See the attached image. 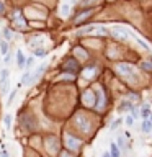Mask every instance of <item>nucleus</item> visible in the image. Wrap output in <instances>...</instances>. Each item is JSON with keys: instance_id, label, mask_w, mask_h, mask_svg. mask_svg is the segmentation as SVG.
<instances>
[{"instance_id": "16", "label": "nucleus", "mask_w": 152, "mask_h": 157, "mask_svg": "<svg viewBox=\"0 0 152 157\" xmlns=\"http://www.w3.org/2000/svg\"><path fill=\"white\" fill-rule=\"evenodd\" d=\"M134 120H136L134 116H127V118H126V124H127V126H132V124H134Z\"/></svg>"}, {"instance_id": "20", "label": "nucleus", "mask_w": 152, "mask_h": 157, "mask_svg": "<svg viewBox=\"0 0 152 157\" xmlns=\"http://www.w3.org/2000/svg\"><path fill=\"white\" fill-rule=\"evenodd\" d=\"M129 98H132V100H137V98H139V95H136V93H131V95H129Z\"/></svg>"}, {"instance_id": "17", "label": "nucleus", "mask_w": 152, "mask_h": 157, "mask_svg": "<svg viewBox=\"0 0 152 157\" xmlns=\"http://www.w3.org/2000/svg\"><path fill=\"white\" fill-rule=\"evenodd\" d=\"M15 95H17V90H13L12 93H10V97H8V105L13 102V98H15Z\"/></svg>"}, {"instance_id": "6", "label": "nucleus", "mask_w": 152, "mask_h": 157, "mask_svg": "<svg viewBox=\"0 0 152 157\" xmlns=\"http://www.w3.org/2000/svg\"><path fill=\"white\" fill-rule=\"evenodd\" d=\"M2 34H4L5 41H10V39L13 38V31L8 28V26H7V28H4V31H2Z\"/></svg>"}, {"instance_id": "14", "label": "nucleus", "mask_w": 152, "mask_h": 157, "mask_svg": "<svg viewBox=\"0 0 152 157\" xmlns=\"http://www.w3.org/2000/svg\"><path fill=\"white\" fill-rule=\"evenodd\" d=\"M111 154H113V157H119V151L116 144H111Z\"/></svg>"}, {"instance_id": "5", "label": "nucleus", "mask_w": 152, "mask_h": 157, "mask_svg": "<svg viewBox=\"0 0 152 157\" xmlns=\"http://www.w3.org/2000/svg\"><path fill=\"white\" fill-rule=\"evenodd\" d=\"M131 108H132V105L129 103V102H126V100H124V102H121V105L118 107V111H126V110H129V111H131Z\"/></svg>"}, {"instance_id": "1", "label": "nucleus", "mask_w": 152, "mask_h": 157, "mask_svg": "<svg viewBox=\"0 0 152 157\" xmlns=\"http://www.w3.org/2000/svg\"><path fill=\"white\" fill-rule=\"evenodd\" d=\"M111 34L116 36L118 39H126V38L131 36V33H129L127 29L121 28V26H113V28H111Z\"/></svg>"}, {"instance_id": "23", "label": "nucleus", "mask_w": 152, "mask_h": 157, "mask_svg": "<svg viewBox=\"0 0 152 157\" xmlns=\"http://www.w3.org/2000/svg\"><path fill=\"white\" fill-rule=\"evenodd\" d=\"M102 157H113V154H110V152H105Z\"/></svg>"}, {"instance_id": "15", "label": "nucleus", "mask_w": 152, "mask_h": 157, "mask_svg": "<svg viewBox=\"0 0 152 157\" xmlns=\"http://www.w3.org/2000/svg\"><path fill=\"white\" fill-rule=\"evenodd\" d=\"M31 67H33V57H28L26 59V66H25V69H31Z\"/></svg>"}, {"instance_id": "21", "label": "nucleus", "mask_w": 152, "mask_h": 157, "mask_svg": "<svg viewBox=\"0 0 152 157\" xmlns=\"http://www.w3.org/2000/svg\"><path fill=\"white\" fill-rule=\"evenodd\" d=\"M0 157H8V152H7V151H2V154H0Z\"/></svg>"}, {"instance_id": "12", "label": "nucleus", "mask_w": 152, "mask_h": 157, "mask_svg": "<svg viewBox=\"0 0 152 157\" xmlns=\"http://www.w3.org/2000/svg\"><path fill=\"white\" fill-rule=\"evenodd\" d=\"M0 51H2V54H4V56H7V54H8V44H7V41H2V44H0Z\"/></svg>"}, {"instance_id": "4", "label": "nucleus", "mask_w": 152, "mask_h": 157, "mask_svg": "<svg viewBox=\"0 0 152 157\" xmlns=\"http://www.w3.org/2000/svg\"><path fill=\"white\" fill-rule=\"evenodd\" d=\"M17 64L20 69H23L26 66V57H25V54H23V51H17Z\"/></svg>"}, {"instance_id": "11", "label": "nucleus", "mask_w": 152, "mask_h": 157, "mask_svg": "<svg viewBox=\"0 0 152 157\" xmlns=\"http://www.w3.org/2000/svg\"><path fill=\"white\" fill-rule=\"evenodd\" d=\"M34 56H36V57H46L48 53H46V49H43V48H38V49H34Z\"/></svg>"}, {"instance_id": "2", "label": "nucleus", "mask_w": 152, "mask_h": 157, "mask_svg": "<svg viewBox=\"0 0 152 157\" xmlns=\"http://www.w3.org/2000/svg\"><path fill=\"white\" fill-rule=\"evenodd\" d=\"M118 72L121 75H124V77H136L134 69H132V66H129V64H119V66H118Z\"/></svg>"}, {"instance_id": "3", "label": "nucleus", "mask_w": 152, "mask_h": 157, "mask_svg": "<svg viewBox=\"0 0 152 157\" xmlns=\"http://www.w3.org/2000/svg\"><path fill=\"white\" fill-rule=\"evenodd\" d=\"M46 67H48V64H41V66L38 67V69L34 70L33 74H31V78H29V83H33V82H36L38 78L41 77L43 74H44V70H46Z\"/></svg>"}, {"instance_id": "9", "label": "nucleus", "mask_w": 152, "mask_h": 157, "mask_svg": "<svg viewBox=\"0 0 152 157\" xmlns=\"http://www.w3.org/2000/svg\"><path fill=\"white\" fill-rule=\"evenodd\" d=\"M7 77H8V70L4 69L2 72H0V85H2V87H4L5 82H7Z\"/></svg>"}, {"instance_id": "22", "label": "nucleus", "mask_w": 152, "mask_h": 157, "mask_svg": "<svg viewBox=\"0 0 152 157\" xmlns=\"http://www.w3.org/2000/svg\"><path fill=\"white\" fill-rule=\"evenodd\" d=\"M121 123V120H118V121H115V123H113V126H111V128H116V126H118V124Z\"/></svg>"}, {"instance_id": "10", "label": "nucleus", "mask_w": 152, "mask_h": 157, "mask_svg": "<svg viewBox=\"0 0 152 157\" xmlns=\"http://www.w3.org/2000/svg\"><path fill=\"white\" fill-rule=\"evenodd\" d=\"M132 36H134V39H136V41H137V43H139L141 46H142L144 49H147V51H152V49H151V46H149L147 43H144V41H142V39H141L139 36H136V34H132Z\"/></svg>"}, {"instance_id": "7", "label": "nucleus", "mask_w": 152, "mask_h": 157, "mask_svg": "<svg viewBox=\"0 0 152 157\" xmlns=\"http://www.w3.org/2000/svg\"><path fill=\"white\" fill-rule=\"evenodd\" d=\"M152 131V121L144 120L142 121V132H151Z\"/></svg>"}, {"instance_id": "8", "label": "nucleus", "mask_w": 152, "mask_h": 157, "mask_svg": "<svg viewBox=\"0 0 152 157\" xmlns=\"http://www.w3.org/2000/svg\"><path fill=\"white\" fill-rule=\"evenodd\" d=\"M151 115H152V111H151V108H149V105H147V107H144L142 111H141L142 120H147V118H151Z\"/></svg>"}, {"instance_id": "19", "label": "nucleus", "mask_w": 152, "mask_h": 157, "mask_svg": "<svg viewBox=\"0 0 152 157\" xmlns=\"http://www.w3.org/2000/svg\"><path fill=\"white\" fill-rule=\"evenodd\" d=\"M4 12H5V5H4V2L0 0V15H4Z\"/></svg>"}, {"instance_id": "18", "label": "nucleus", "mask_w": 152, "mask_h": 157, "mask_svg": "<svg viewBox=\"0 0 152 157\" xmlns=\"http://www.w3.org/2000/svg\"><path fill=\"white\" fill-rule=\"evenodd\" d=\"M131 113H132V116H134V118H137V116H139V111H137V108H134V107L131 108Z\"/></svg>"}, {"instance_id": "24", "label": "nucleus", "mask_w": 152, "mask_h": 157, "mask_svg": "<svg viewBox=\"0 0 152 157\" xmlns=\"http://www.w3.org/2000/svg\"><path fill=\"white\" fill-rule=\"evenodd\" d=\"M151 121H152V115H151Z\"/></svg>"}, {"instance_id": "13", "label": "nucleus", "mask_w": 152, "mask_h": 157, "mask_svg": "<svg viewBox=\"0 0 152 157\" xmlns=\"http://www.w3.org/2000/svg\"><path fill=\"white\" fill-rule=\"evenodd\" d=\"M12 121H13V116L12 115H5L4 123H5V126H7V128H10V126H12Z\"/></svg>"}]
</instances>
